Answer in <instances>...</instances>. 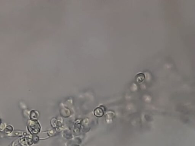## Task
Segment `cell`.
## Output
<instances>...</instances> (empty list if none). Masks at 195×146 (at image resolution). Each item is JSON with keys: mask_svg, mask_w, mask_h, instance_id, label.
Returning <instances> with one entry per match:
<instances>
[{"mask_svg": "<svg viewBox=\"0 0 195 146\" xmlns=\"http://www.w3.org/2000/svg\"><path fill=\"white\" fill-rule=\"evenodd\" d=\"M27 126L29 131L32 134H36L39 131L38 127V124H37L36 121L32 120L28 121Z\"/></svg>", "mask_w": 195, "mask_h": 146, "instance_id": "cell-1", "label": "cell"}, {"mask_svg": "<svg viewBox=\"0 0 195 146\" xmlns=\"http://www.w3.org/2000/svg\"><path fill=\"white\" fill-rule=\"evenodd\" d=\"M30 138H27L26 137H24L21 139H20L19 140V143L22 146H28L30 145V143H31V141Z\"/></svg>", "mask_w": 195, "mask_h": 146, "instance_id": "cell-2", "label": "cell"}, {"mask_svg": "<svg viewBox=\"0 0 195 146\" xmlns=\"http://www.w3.org/2000/svg\"><path fill=\"white\" fill-rule=\"evenodd\" d=\"M26 133L24 132L19 130H16L9 134V135L11 136H18V137H22L24 136L26 137Z\"/></svg>", "mask_w": 195, "mask_h": 146, "instance_id": "cell-3", "label": "cell"}, {"mask_svg": "<svg viewBox=\"0 0 195 146\" xmlns=\"http://www.w3.org/2000/svg\"><path fill=\"white\" fill-rule=\"evenodd\" d=\"M13 128L12 126H6L4 130L5 133L7 134H10L13 132Z\"/></svg>", "mask_w": 195, "mask_h": 146, "instance_id": "cell-4", "label": "cell"}, {"mask_svg": "<svg viewBox=\"0 0 195 146\" xmlns=\"http://www.w3.org/2000/svg\"><path fill=\"white\" fill-rule=\"evenodd\" d=\"M6 127V124L4 123H1L0 124V131L3 132L4 131Z\"/></svg>", "mask_w": 195, "mask_h": 146, "instance_id": "cell-5", "label": "cell"}, {"mask_svg": "<svg viewBox=\"0 0 195 146\" xmlns=\"http://www.w3.org/2000/svg\"><path fill=\"white\" fill-rule=\"evenodd\" d=\"M19 140H20V139H18L16 140H15V141H13V142L10 145V146H17V145H18V144H19Z\"/></svg>", "mask_w": 195, "mask_h": 146, "instance_id": "cell-6", "label": "cell"}]
</instances>
